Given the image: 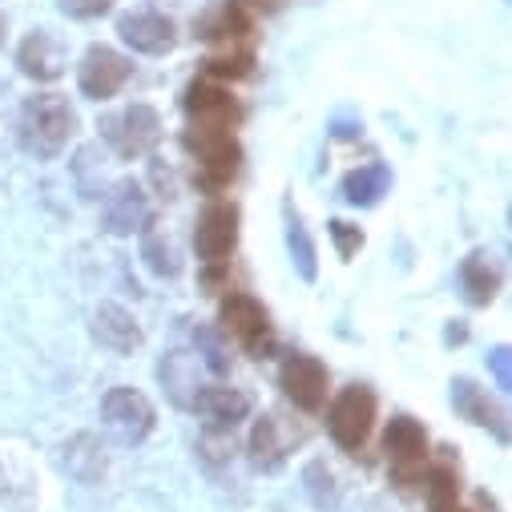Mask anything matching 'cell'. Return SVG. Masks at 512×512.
<instances>
[{
  "mask_svg": "<svg viewBox=\"0 0 512 512\" xmlns=\"http://www.w3.org/2000/svg\"><path fill=\"white\" fill-rule=\"evenodd\" d=\"M194 29H198V37H206V41H238V37L250 33V17H246L242 5L226 0V5H218L214 13H206Z\"/></svg>",
  "mask_w": 512,
  "mask_h": 512,
  "instance_id": "obj_20",
  "label": "cell"
},
{
  "mask_svg": "<svg viewBox=\"0 0 512 512\" xmlns=\"http://www.w3.org/2000/svg\"><path fill=\"white\" fill-rule=\"evenodd\" d=\"M460 283H464L468 303H476V307L492 303L496 299V287H500V267L492 263V254H484V250L468 254L464 267H460Z\"/></svg>",
  "mask_w": 512,
  "mask_h": 512,
  "instance_id": "obj_19",
  "label": "cell"
},
{
  "mask_svg": "<svg viewBox=\"0 0 512 512\" xmlns=\"http://www.w3.org/2000/svg\"><path fill=\"white\" fill-rule=\"evenodd\" d=\"M113 9V0H61V13L73 21H93Z\"/></svg>",
  "mask_w": 512,
  "mask_h": 512,
  "instance_id": "obj_27",
  "label": "cell"
},
{
  "mask_svg": "<svg viewBox=\"0 0 512 512\" xmlns=\"http://www.w3.org/2000/svg\"><path fill=\"white\" fill-rule=\"evenodd\" d=\"M254 69V57L250 53H222V57H210L206 61V73L210 77H246Z\"/></svg>",
  "mask_w": 512,
  "mask_h": 512,
  "instance_id": "obj_26",
  "label": "cell"
},
{
  "mask_svg": "<svg viewBox=\"0 0 512 512\" xmlns=\"http://www.w3.org/2000/svg\"><path fill=\"white\" fill-rule=\"evenodd\" d=\"M93 339H97L101 347L117 351V355H130V351L142 347L146 335H142L138 319L125 311V307H117V303H101V307L93 311Z\"/></svg>",
  "mask_w": 512,
  "mask_h": 512,
  "instance_id": "obj_13",
  "label": "cell"
},
{
  "mask_svg": "<svg viewBox=\"0 0 512 512\" xmlns=\"http://www.w3.org/2000/svg\"><path fill=\"white\" fill-rule=\"evenodd\" d=\"M130 73H134V65L125 61L117 49L93 45V49L81 57V65H77V85H81L85 97L105 101V97H113L125 81H130Z\"/></svg>",
  "mask_w": 512,
  "mask_h": 512,
  "instance_id": "obj_7",
  "label": "cell"
},
{
  "mask_svg": "<svg viewBox=\"0 0 512 512\" xmlns=\"http://www.w3.org/2000/svg\"><path fill=\"white\" fill-rule=\"evenodd\" d=\"M238 242V206L230 202H210L198 214L194 226V246H198V259L202 263H226V254Z\"/></svg>",
  "mask_w": 512,
  "mask_h": 512,
  "instance_id": "obj_8",
  "label": "cell"
},
{
  "mask_svg": "<svg viewBox=\"0 0 512 512\" xmlns=\"http://www.w3.org/2000/svg\"><path fill=\"white\" fill-rule=\"evenodd\" d=\"M492 367H496V383H500V388H508V347H496L492 351Z\"/></svg>",
  "mask_w": 512,
  "mask_h": 512,
  "instance_id": "obj_29",
  "label": "cell"
},
{
  "mask_svg": "<svg viewBox=\"0 0 512 512\" xmlns=\"http://www.w3.org/2000/svg\"><path fill=\"white\" fill-rule=\"evenodd\" d=\"M158 375H162V388L170 392V400L178 408H194L198 392L206 388V383H202V359L190 355V351H170L158 363Z\"/></svg>",
  "mask_w": 512,
  "mask_h": 512,
  "instance_id": "obj_14",
  "label": "cell"
},
{
  "mask_svg": "<svg viewBox=\"0 0 512 512\" xmlns=\"http://www.w3.org/2000/svg\"><path fill=\"white\" fill-rule=\"evenodd\" d=\"M383 448H388V460H392L396 476L412 480L428 460V432L412 416H396L388 424V436H383Z\"/></svg>",
  "mask_w": 512,
  "mask_h": 512,
  "instance_id": "obj_10",
  "label": "cell"
},
{
  "mask_svg": "<svg viewBox=\"0 0 512 512\" xmlns=\"http://www.w3.org/2000/svg\"><path fill=\"white\" fill-rule=\"evenodd\" d=\"M142 254H146V263H150V271H154V275H166V279H174V275L182 271V254H178L174 238L150 234V238H146V246H142Z\"/></svg>",
  "mask_w": 512,
  "mask_h": 512,
  "instance_id": "obj_23",
  "label": "cell"
},
{
  "mask_svg": "<svg viewBox=\"0 0 512 512\" xmlns=\"http://www.w3.org/2000/svg\"><path fill=\"white\" fill-rule=\"evenodd\" d=\"M234 5H242V9H246V5H250V9H275L279 0H234Z\"/></svg>",
  "mask_w": 512,
  "mask_h": 512,
  "instance_id": "obj_30",
  "label": "cell"
},
{
  "mask_svg": "<svg viewBox=\"0 0 512 512\" xmlns=\"http://www.w3.org/2000/svg\"><path fill=\"white\" fill-rule=\"evenodd\" d=\"M250 456L259 468H279L283 456H287V444L279 440V420L275 416H263L250 432Z\"/></svg>",
  "mask_w": 512,
  "mask_h": 512,
  "instance_id": "obj_22",
  "label": "cell"
},
{
  "mask_svg": "<svg viewBox=\"0 0 512 512\" xmlns=\"http://www.w3.org/2000/svg\"><path fill=\"white\" fill-rule=\"evenodd\" d=\"M101 138L109 142V150L117 158H142L162 138V117L150 105H125V109L101 117Z\"/></svg>",
  "mask_w": 512,
  "mask_h": 512,
  "instance_id": "obj_2",
  "label": "cell"
},
{
  "mask_svg": "<svg viewBox=\"0 0 512 512\" xmlns=\"http://www.w3.org/2000/svg\"><path fill=\"white\" fill-rule=\"evenodd\" d=\"M428 504H432V512H452L456 508V472L448 464L428 472Z\"/></svg>",
  "mask_w": 512,
  "mask_h": 512,
  "instance_id": "obj_24",
  "label": "cell"
},
{
  "mask_svg": "<svg viewBox=\"0 0 512 512\" xmlns=\"http://www.w3.org/2000/svg\"><path fill=\"white\" fill-rule=\"evenodd\" d=\"M0 41H5V13H0Z\"/></svg>",
  "mask_w": 512,
  "mask_h": 512,
  "instance_id": "obj_31",
  "label": "cell"
},
{
  "mask_svg": "<svg viewBox=\"0 0 512 512\" xmlns=\"http://www.w3.org/2000/svg\"><path fill=\"white\" fill-rule=\"evenodd\" d=\"M279 383L295 408L319 412L327 404V367L315 355H291L279 371Z\"/></svg>",
  "mask_w": 512,
  "mask_h": 512,
  "instance_id": "obj_9",
  "label": "cell"
},
{
  "mask_svg": "<svg viewBox=\"0 0 512 512\" xmlns=\"http://www.w3.org/2000/svg\"><path fill=\"white\" fill-rule=\"evenodd\" d=\"M218 323H222L226 335H234L250 355H259V359H263V355L271 351V343H275L271 319H267L263 303L250 299V295H226V299L218 303Z\"/></svg>",
  "mask_w": 512,
  "mask_h": 512,
  "instance_id": "obj_5",
  "label": "cell"
},
{
  "mask_svg": "<svg viewBox=\"0 0 512 512\" xmlns=\"http://www.w3.org/2000/svg\"><path fill=\"white\" fill-rule=\"evenodd\" d=\"M194 412H202L214 428H234L250 412V400L238 388H226V383H206L194 400Z\"/></svg>",
  "mask_w": 512,
  "mask_h": 512,
  "instance_id": "obj_17",
  "label": "cell"
},
{
  "mask_svg": "<svg viewBox=\"0 0 512 512\" xmlns=\"http://www.w3.org/2000/svg\"><path fill=\"white\" fill-rule=\"evenodd\" d=\"M17 65H21V73L33 77V81H53V77L65 73V49H61V41H57L49 29H37V33H29V37L21 41Z\"/></svg>",
  "mask_w": 512,
  "mask_h": 512,
  "instance_id": "obj_15",
  "label": "cell"
},
{
  "mask_svg": "<svg viewBox=\"0 0 512 512\" xmlns=\"http://www.w3.org/2000/svg\"><path fill=\"white\" fill-rule=\"evenodd\" d=\"M331 238H335V246H339V254H343V259H351V254L363 246V234H359V226H347V222H331Z\"/></svg>",
  "mask_w": 512,
  "mask_h": 512,
  "instance_id": "obj_28",
  "label": "cell"
},
{
  "mask_svg": "<svg viewBox=\"0 0 512 512\" xmlns=\"http://www.w3.org/2000/svg\"><path fill=\"white\" fill-rule=\"evenodd\" d=\"M146 222H150V202H146L142 186L121 182V186L109 194V202H105V230H109V234H134V230H142Z\"/></svg>",
  "mask_w": 512,
  "mask_h": 512,
  "instance_id": "obj_16",
  "label": "cell"
},
{
  "mask_svg": "<svg viewBox=\"0 0 512 512\" xmlns=\"http://www.w3.org/2000/svg\"><path fill=\"white\" fill-rule=\"evenodd\" d=\"M117 33H121L125 45L138 49V53H146V57H162V53H170L174 41H178L174 21L162 17V13H130V17L117 21Z\"/></svg>",
  "mask_w": 512,
  "mask_h": 512,
  "instance_id": "obj_12",
  "label": "cell"
},
{
  "mask_svg": "<svg viewBox=\"0 0 512 512\" xmlns=\"http://www.w3.org/2000/svg\"><path fill=\"white\" fill-rule=\"evenodd\" d=\"M101 420L121 444H142L154 432V404L138 388H113L101 400Z\"/></svg>",
  "mask_w": 512,
  "mask_h": 512,
  "instance_id": "obj_6",
  "label": "cell"
},
{
  "mask_svg": "<svg viewBox=\"0 0 512 512\" xmlns=\"http://www.w3.org/2000/svg\"><path fill=\"white\" fill-rule=\"evenodd\" d=\"M77 130V113L69 109V101L61 93H37L21 105L17 113V138H21V150L49 162L57 158L69 138Z\"/></svg>",
  "mask_w": 512,
  "mask_h": 512,
  "instance_id": "obj_1",
  "label": "cell"
},
{
  "mask_svg": "<svg viewBox=\"0 0 512 512\" xmlns=\"http://www.w3.org/2000/svg\"><path fill=\"white\" fill-rule=\"evenodd\" d=\"M452 404L472 420V424H484V428H492L500 440L508 436V428H504V412L488 400V392H480L472 379H456V388H452Z\"/></svg>",
  "mask_w": 512,
  "mask_h": 512,
  "instance_id": "obj_18",
  "label": "cell"
},
{
  "mask_svg": "<svg viewBox=\"0 0 512 512\" xmlns=\"http://www.w3.org/2000/svg\"><path fill=\"white\" fill-rule=\"evenodd\" d=\"M287 242H291V254H295V263H299V275L303 279H315V246H311V238H307V230H303L299 218H291Z\"/></svg>",
  "mask_w": 512,
  "mask_h": 512,
  "instance_id": "obj_25",
  "label": "cell"
},
{
  "mask_svg": "<svg viewBox=\"0 0 512 512\" xmlns=\"http://www.w3.org/2000/svg\"><path fill=\"white\" fill-rule=\"evenodd\" d=\"M186 150L194 154V162L202 166V182L206 186H226L238 174L242 150L234 142V130H210V125H190L186 130Z\"/></svg>",
  "mask_w": 512,
  "mask_h": 512,
  "instance_id": "obj_3",
  "label": "cell"
},
{
  "mask_svg": "<svg viewBox=\"0 0 512 512\" xmlns=\"http://www.w3.org/2000/svg\"><path fill=\"white\" fill-rule=\"evenodd\" d=\"M452 512H460V508H452Z\"/></svg>",
  "mask_w": 512,
  "mask_h": 512,
  "instance_id": "obj_32",
  "label": "cell"
},
{
  "mask_svg": "<svg viewBox=\"0 0 512 512\" xmlns=\"http://www.w3.org/2000/svg\"><path fill=\"white\" fill-rule=\"evenodd\" d=\"M182 105H186V117H190V125H210V130H234V125H238V117H242L238 101H234L226 89L210 85V81H198V85H190Z\"/></svg>",
  "mask_w": 512,
  "mask_h": 512,
  "instance_id": "obj_11",
  "label": "cell"
},
{
  "mask_svg": "<svg viewBox=\"0 0 512 512\" xmlns=\"http://www.w3.org/2000/svg\"><path fill=\"white\" fill-rule=\"evenodd\" d=\"M371 424H375V396H371V388H363V383H351V388H343L335 396L331 416H327V428H331V436H335L339 448L355 452L371 436Z\"/></svg>",
  "mask_w": 512,
  "mask_h": 512,
  "instance_id": "obj_4",
  "label": "cell"
},
{
  "mask_svg": "<svg viewBox=\"0 0 512 512\" xmlns=\"http://www.w3.org/2000/svg\"><path fill=\"white\" fill-rule=\"evenodd\" d=\"M388 182H392L388 166H379V162L359 166L343 178V198L355 206H371V202H379V194H388Z\"/></svg>",
  "mask_w": 512,
  "mask_h": 512,
  "instance_id": "obj_21",
  "label": "cell"
}]
</instances>
